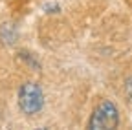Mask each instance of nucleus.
I'll return each instance as SVG.
<instances>
[{
	"label": "nucleus",
	"mask_w": 132,
	"mask_h": 130,
	"mask_svg": "<svg viewBox=\"0 0 132 130\" xmlns=\"http://www.w3.org/2000/svg\"><path fill=\"white\" fill-rule=\"evenodd\" d=\"M37 130H46V128H37Z\"/></svg>",
	"instance_id": "nucleus-3"
},
{
	"label": "nucleus",
	"mask_w": 132,
	"mask_h": 130,
	"mask_svg": "<svg viewBox=\"0 0 132 130\" xmlns=\"http://www.w3.org/2000/svg\"><path fill=\"white\" fill-rule=\"evenodd\" d=\"M44 105V93L37 83H24L19 90V106L24 114L33 116L40 112Z\"/></svg>",
	"instance_id": "nucleus-2"
},
{
	"label": "nucleus",
	"mask_w": 132,
	"mask_h": 130,
	"mask_svg": "<svg viewBox=\"0 0 132 130\" xmlns=\"http://www.w3.org/2000/svg\"><path fill=\"white\" fill-rule=\"evenodd\" d=\"M119 123V114L114 103L103 101L90 116L88 130H116Z\"/></svg>",
	"instance_id": "nucleus-1"
}]
</instances>
